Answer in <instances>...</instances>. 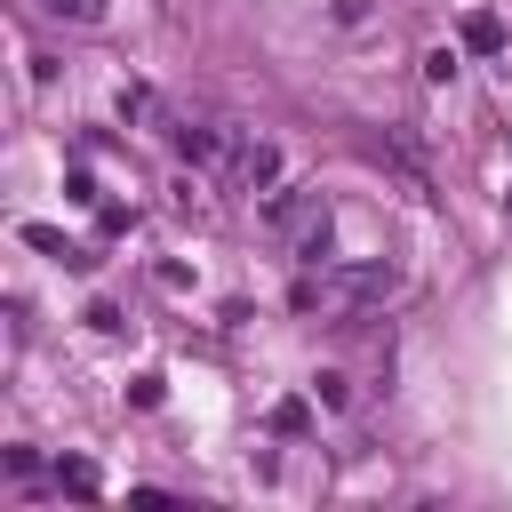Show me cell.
<instances>
[{"label":"cell","instance_id":"4fadbf2b","mask_svg":"<svg viewBox=\"0 0 512 512\" xmlns=\"http://www.w3.org/2000/svg\"><path fill=\"white\" fill-rule=\"evenodd\" d=\"M136 224V208H120V200H96V232H128Z\"/></svg>","mask_w":512,"mask_h":512},{"label":"cell","instance_id":"2e32d148","mask_svg":"<svg viewBox=\"0 0 512 512\" xmlns=\"http://www.w3.org/2000/svg\"><path fill=\"white\" fill-rule=\"evenodd\" d=\"M88 328L96 336H120V304H88Z\"/></svg>","mask_w":512,"mask_h":512},{"label":"cell","instance_id":"8992f818","mask_svg":"<svg viewBox=\"0 0 512 512\" xmlns=\"http://www.w3.org/2000/svg\"><path fill=\"white\" fill-rule=\"evenodd\" d=\"M24 248H40V256H56V264H72V272H88V264H96V256H88V248H72L56 224H24Z\"/></svg>","mask_w":512,"mask_h":512},{"label":"cell","instance_id":"5b68a950","mask_svg":"<svg viewBox=\"0 0 512 512\" xmlns=\"http://www.w3.org/2000/svg\"><path fill=\"white\" fill-rule=\"evenodd\" d=\"M32 16H48V24H80V32H96L104 16H112V0H24Z\"/></svg>","mask_w":512,"mask_h":512},{"label":"cell","instance_id":"5bb4252c","mask_svg":"<svg viewBox=\"0 0 512 512\" xmlns=\"http://www.w3.org/2000/svg\"><path fill=\"white\" fill-rule=\"evenodd\" d=\"M0 472H8V480H32V472H40V456H32V448H8V456H0Z\"/></svg>","mask_w":512,"mask_h":512},{"label":"cell","instance_id":"277c9868","mask_svg":"<svg viewBox=\"0 0 512 512\" xmlns=\"http://www.w3.org/2000/svg\"><path fill=\"white\" fill-rule=\"evenodd\" d=\"M120 120H136V128H176V112H168V96L160 88H144V80H120Z\"/></svg>","mask_w":512,"mask_h":512},{"label":"cell","instance_id":"ba28073f","mask_svg":"<svg viewBox=\"0 0 512 512\" xmlns=\"http://www.w3.org/2000/svg\"><path fill=\"white\" fill-rule=\"evenodd\" d=\"M56 488H64V496H96V488H104V472H96L88 456H56Z\"/></svg>","mask_w":512,"mask_h":512},{"label":"cell","instance_id":"7a4b0ae2","mask_svg":"<svg viewBox=\"0 0 512 512\" xmlns=\"http://www.w3.org/2000/svg\"><path fill=\"white\" fill-rule=\"evenodd\" d=\"M320 216H328L320 184H272V192H264V208H256V224H264V232H272L280 248H288V240H296L304 224H320Z\"/></svg>","mask_w":512,"mask_h":512},{"label":"cell","instance_id":"30bf717a","mask_svg":"<svg viewBox=\"0 0 512 512\" xmlns=\"http://www.w3.org/2000/svg\"><path fill=\"white\" fill-rule=\"evenodd\" d=\"M312 400H320V408H344V400H352V376H344V368H320V376H312Z\"/></svg>","mask_w":512,"mask_h":512},{"label":"cell","instance_id":"9c48e42d","mask_svg":"<svg viewBox=\"0 0 512 512\" xmlns=\"http://www.w3.org/2000/svg\"><path fill=\"white\" fill-rule=\"evenodd\" d=\"M264 424H272L280 440H304V432H312V400H272V416H264Z\"/></svg>","mask_w":512,"mask_h":512},{"label":"cell","instance_id":"8fae6325","mask_svg":"<svg viewBox=\"0 0 512 512\" xmlns=\"http://www.w3.org/2000/svg\"><path fill=\"white\" fill-rule=\"evenodd\" d=\"M456 64H464L456 48H424V80H432V88H448V80H456Z\"/></svg>","mask_w":512,"mask_h":512},{"label":"cell","instance_id":"9a60e30c","mask_svg":"<svg viewBox=\"0 0 512 512\" xmlns=\"http://www.w3.org/2000/svg\"><path fill=\"white\" fill-rule=\"evenodd\" d=\"M168 192H176V208H184V216H200V208H208V200H200V184H192V176H176V184H168Z\"/></svg>","mask_w":512,"mask_h":512},{"label":"cell","instance_id":"52a82bcc","mask_svg":"<svg viewBox=\"0 0 512 512\" xmlns=\"http://www.w3.org/2000/svg\"><path fill=\"white\" fill-rule=\"evenodd\" d=\"M464 48H472V56H504V24H496L488 8H472V16H464Z\"/></svg>","mask_w":512,"mask_h":512},{"label":"cell","instance_id":"3957f363","mask_svg":"<svg viewBox=\"0 0 512 512\" xmlns=\"http://www.w3.org/2000/svg\"><path fill=\"white\" fill-rule=\"evenodd\" d=\"M224 184H232V192H272V184H280V144H272V136H240V160H232Z\"/></svg>","mask_w":512,"mask_h":512},{"label":"cell","instance_id":"7c38bea8","mask_svg":"<svg viewBox=\"0 0 512 512\" xmlns=\"http://www.w3.org/2000/svg\"><path fill=\"white\" fill-rule=\"evenodd\" d=\"M64 200H80V208H96L104 192H96V176H88V168H72V176H64Z\"/></svg>","mask_w":512,"mask_h":512},{"label":"cell","instance_id":"6da1fadb","mask_svg":"<svg viewBox=\"0 0 512 512\" xmlns=\"http://www.w3.org/2000/svg\"><path fill=\"white\" fill-rule=\"evenodd\" d=\"M168 144H176L184 168H200V176H216V184H224L232 160H240V128H224V120H176Z\"/></svg>","mask_w":512,"mask_h":512}]
</instances>
